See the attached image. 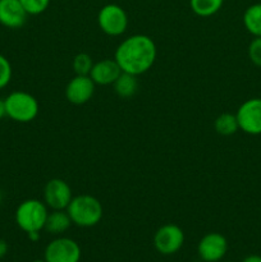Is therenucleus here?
Instances as JSON below:
<instances>
[{
    "label": "nucleus",
    "mask_w": 261,
    "mask_h": 262,
    "mask_svg": "<svg viewBox=\"0 0 261 262\" xmlns=\"http://www.w3.org/2000/svg\"><path fill=\"white\" fill-rule=\"evenodd\" d=\"M243 25L255 37H261V3L252 4L243 13Z\"/></svg>",
    "instance_id": "dca6fc26"
},
{
    "label": "nucleus",
    "mask_w": 261,
    "mask_h": 262,
    "mask_svg": "<svg viewBox=\"0 0 261 262\" xmlns=\"http://www.w3.org/2000/svg\"><path fill=\"white\" fill-rule=\"evenodd\" d=\"M66 210L72 223L81 228L95 227L101 222L104 215L101 202L91 194H79L73 197Z\"/></svg>",
    "instance_id": "f03ea898"
},
{
    "label": "nucleus",
    "mask_w": 261,
    "mask_h": 262,
    "mask_svg": "<svg viewBox=\"0 0 261 262\" xmlns=\"http://www.w3.org/2000/svg\"><path fill=\"white\" fill-rule=\"evenodd\" d=\"M28 235V239L32 241V242H37L40 239V232H30L27 233Z\"/></svg>",
    "instance_id": "393cba45"
},
{
    "label": "nucleus",
    "mask_w": 261,
    "mask_h": 262,
    "mask_svg": "<svg viewBox=\"0 0 261 262\" xmlns=\"http://www.w3.org/2000/svg\"><path fill=\"white\" fill-rule=\"evenodd\" d=\"M13 69L10 61L0 54V90L7 87L12 79Z\"/></svg>",
    "instance_id": "412c9836"
},
{
    "label": "nucleus",
    "mask_w": 261,
    "mask_h": 262,
    "mask_svg": "<svg viewBox=\"0 0 261 262\" xmlns=\"http://www.w3.org/2000/svg\"><path fill=\"white\" fill-rule=\"evenodd\" d=\"M44 260L46 262H79L81 247L71 238L59 237L46 246Z\"/></svg>",
    "instance_id": "423d86ee"
},
{
    "label": "nucleus",
    "mask_w": 261,
    "mask_h": 262,
    "mask_svg": "<svg viewBox=\"0 0 261 262\" xmlns=\"http://www.w3.org/2000/svg\"><path fill=\"white\" fill-rule=\"evenodd\" d=\"M8 252V245L4 239H0V258L4 257Z\"/></svg>",
    "instance_id": "5701e85b"
},
{
    "label": "nucleus",
    "mask_w": 261,
    "mask_h": 262,
    "mask_svg": "<svg viewBox=\"0 0 261 262\" xmlns=\"http://www.w3.org/2000/svg\"><path fill=\"white\" fill-rule=\"evenodd\" d=\"M214 128L217 135L220 136H232L240 129L238 120L235 114L232 113H223L217 115L214 122Z\"/></svg>",
    "instance_id": "a211bd4d"
},
{
    "label": "nucleus",
    "mask_w": 261,
    "mask_h": 262,
    "mask_svg": "<svg viewBox=\"0 0 261 262\" xmlns=\"http://www.w3.org/2000/svg\"><path fill=\"white\" fill-rule=\"evenodd\" d=\"M219 262H230V261H219Z\"/></svg>",
    "instance_id": "c85d7f7f"
},
{
    "label": "nucleus",
    "mask_w": 261,
    "mask_h": 262,
    "mask_svg": "<svg viewBox=\"0 0 261 262\" xmlns=\"http://www.w3.org/2000/svg\"><path fill=\"white\" fill-rule=\"evenodd\" d=\"M4 117H7V115H5V102L4 99L0 97V119H3Z\"/></svg>",
    "instance_id": "a878e982"
},
{
    "label": "nucleus",
    "mask_w": 261,
    "mask_h": 262,
    "mask_svg": "<svg viewBox=\"0 0 261 262\" xmlns=\"http://www.w3.org/2000/svg\"><path fill=\"white\" fill-rule=\"evenodd\" d=\"M158 56L156 43L150 36L137 33L124 38L115 50L114 59L125 73L140 74L146 73L153 68Z\"/></svg>",
    "instance_id": "f257e3e1"
},
{
    "label": "nucleus",
    "mask_w": 261,
    "mask_h": 262,
    "mask_svg": "<svg viewBox=\"0 0 261 262\" xmlns=\"http://www.w3.org/2000/svg\"><path fill=\"white\" fill-rule=\"evenodd\" d=\"M100 30L107 36H120L127 31L128 15L118 4H106L97 14Z\"/></svg>",
    "instance_id": "39448f33"
},
{
    "label": "nucleus",
    "mask_w": 261,
    "mask_h": 262,
    "mask_svg": "<svg viewBox=\"0 0 261 262\" xmlns=\"http://www.w3.org/2000/svg\"><path fill=\"white\" fill-rule=\"evenodd\" d=\"M122 73V69L118 66L115 59H102V60L94 63L90 77L95 84L99 86H109L117 81L118 77Z\"/></svg>",
    "instance_id": "ddd939ff"
},
{
    "label": "nucleus",
    "mask_w": 261,
    "mask_h": 262,
    "mask_svg": "<svg viewBox=\"0 0 261 262\" xmlns=\"http://www.w3.org/2000/svg\"><path fill=\"white\" fill-rule=\"evenodd\" d=\"M5 115L18 123H30L38 115V101L26 91H14L4 99Z\"/></svg>",
    "instance_id": "20e7f679"
},
{
    "label": "nucleus",
    "mask_w": 261,
    "mask_h": 262,
    "mask_svg": "<svg viewBox=\"0 0 261 262\" xmlns=\"http://www.w3.org/2000/svg\"><path fill=\"white\" fill-rule=\"evenodd\" d=\"M224 0H189L192 12L199 17H211L222 9Z\"/></svg>",
    "instance_id": "f3484780"
},
{
    "label": "nucleus",
    "mask_w": 261,
    "mask_h": 262,
    "mask_svg": "<svg viewBox=\"0 0 261 262\" xmlns=\"http://www.w3.org/2000/svg\"><path fill=\"white\" fill-rule=\"evenodd\" d=\"M28 15H38L50 5V0H19Z\"/></svg>",
    "instance_id": "aec40b11"
},
{
    "label": "nucleus",
    "mask_w": 261,
    "mask_h": 262,
    "mask_svg": "<svg viewBox=\"0 0 261 262\" xmlns=\"http://www.w3.org/2000/svg\"><path fill=\"white\" fill-rule=\"evenodd\" d=\"M96 84L90 76H74L66 87V99L73 105H83L92 99Z\"/></svg>",
    "instance_id": "9b49d317"
},
{
    "label": "nucleus",
    "mask_w": 261,
    "mask_h": 262,
    "mask_svg": "<svg viewBox=\"0 0 261 262\" xmlns=\"http://www.w3.org/2000/svg\"><path fill=\"white\" fill-rule=\"evenodd\" d=\"M248 58L256 67L261 68V37H255L248 45Z\"/></svg>",
    "instance_id": "4be33fe9"
},
{
    "label": "nucleus",
    "mask_w": 261,
    "mask_h": 262,
    "mask_svg": "<svg viewBox=\"0 0 261 262\" xmlns=\"http://www.w3.org/2000/svg\"><path fill=\"white\" fill-rule=\"evenodd\" d=\"M242 262H261V256L260 255H250L247 257L243 258Z\"/></svg>",
    "instance_id": "b1692460"
},
{
    "label": "nucleus",
    "mask_w": 261,
    "mask_h": 262,
    "mask_svg": "<svg viewBox=\"0 0 261 262\" xmlns=\"http://www.w3.org/2000/svg\"><path fill=\"white\" fill-rule=\"evenodd\" d=\"M73 199L72 188L64 179L53 178L45 184L44 202L51 210H66Z\"/></svg>",
    "instance_id": "1a4fd4ad"
},
{
    "label": "nucleus",
    "mask_w": 261,
    "mask_h": 262,
    "mask_svg": "<svg viewBox=\"0 0 261 262\" xmlns=\"http://www.w3.org/2000/svg\"><path fill=\"white\" fill-rule=\"evenodd\" d=\"M137 77L138 76H135V74L122 72L117 81L113 83L115 94L122 99H129V97L135 96L138 90Z\"/></svg>",
    "instance_id": "2eb2a0df"
},
{
    "label": "nucleus",
    "mask_w": 261,
    "mask_h": 262,
    "mask_svg": "<svg viewBox=\"0 0 261 262\" xmlns=\"http://www.w3.org/2000/svg\"><path fill=\"white\" fill-rule=\"evenodd\" d=\"M228 251V241L220 233H207L197 246V253L205 262H219Z\"/></svg>",
    "instance_id": "9d476101"
},
{
    "label": "nucleus",
    "mask_w": 261,
    "mask_h": 262,
    "mask_svg": "<svg viewBox=\"0 0 261 262\" xmlns=\"http://www.w3.org/2000/svg\"><path fill=\"white\" fill-rule=\"evenodd\" d=\"M73 224L67 210H51L46 217L44 230L53 235H60L66 233Z\"/></svg>",
    "instance_id": "4468645a"
},
{
    "label": "nucleus",
    "mask_w": 261,
    "mask_h": 262,
    "mask_svg": "<svg viewBox=\"0 0 261 262\" xmlns=\"http://www.w3.org/2000/svg\"><path fill=\"white\" fill-rule=\"evenodd\" d=\"M72 67L77 76H90L94 67V60L87 53H79L73 58Z\"/></svg>",
    "instance_id": "6ab92c4d"
},
{
    "label": "nucleus",
    "mask_w": 261,
    "mask_h": 262,
    "mask_svg": "<svg viewBox=\"0 0 261 262\" xmlns=\"http://www.w3.org/2000/svg\"><path fill=\"white\" fill-rule=\"evenodd\" d=\"M2 200H3V194H2V192H0V202H2Z\"/></svg>",
    "instance_id": "cd10ccee"
},
{
    "label": "nucleus",
    "mask_w": 261,
    "mask_h": 262,
    "mask_svg": "<svg viewBox=\"0 0 261 262\" xmlns=\"http://www.w3.org/2000/svg\"><path fill=\"white\" fill-rule=\"evenodd\" d=\"M240 129L251 136L261 135V99H248L238 107L237 113Z\"/></svg>",
    "instance_id": "0eeeda50"
},
{
    "label": "nucleus",
    "mask_w": 261,
    "mask_h": 262,
    "mask_svg": "<svg viewBox=\"0 0 261 262\" xmlns=\"http://www.w3.org/2000/svg\"><path fill=\"white\" fill-rule=\"evenodd\" d=\"M32 262H46L45 260H35V261H32Z\"/></svg>",
    "instance_id": "bb28decb"
},
{
    "label": "nucleus",
    "mask_w": 261,
    "mask_h": 262,
    "mask_svg": "<svg viewBox=\"0 0 261 262\" xmlns=\"http://www.w3.org/2000/svg\"><path fill=\"white\" fill-rule=\"evenodd\" d=\"M27 12L19 0H0V23L4 27L17 30L27 20Z\"/></svg>",
    "instance_id": "f8f14e48"
},
{
    "label": "nucleus",
    "mask_w": 261,
    "mask_h": 262,
    "mask_svg": "<svg viewBox=\"0 0 261 262\" xmlns=\"http://www.w3.org/2000/svg\"><path fill=\"white\" fill-rule=\"evenodd\" d=\"M184 243V233L178 225L165 224L156 230L154 246L161 255H174Z\"/></svg>",
    "instance_id": "6e6552de"
},
{
    "label": "nucleus",
    "mask_w": 261,
    "mask_h": 262,
    "mask_svg": "<svg viewBox=\"0 0 261 262\" xmlns=\"http://www.w3.org/2000/svg\"><path fill=\"white\" fill-rule=\"evenodd\" d=\"M48 206L36 199L25 200L15 210V223L26 233L41 232L48 217Z\"/></svg>",
    "instance_id": "7ed1b4c3"
}]
</instances>
